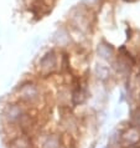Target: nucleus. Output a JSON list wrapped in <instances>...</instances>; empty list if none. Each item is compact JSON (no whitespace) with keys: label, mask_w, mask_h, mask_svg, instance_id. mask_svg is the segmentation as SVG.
Listing matches in <instances>:
<instances>
[{"label":"nucleus","mask_w":140,"mask_h":148,"mask_svg":"<svg viewBox=\"0 0 140 148\" xmlns=\"http://www.w3.org/2000/svg\"><path fill=\"white\" fill-rule=\"evenodd\" d=\"M58 69V57L53 50L48 51L40 60V70L42 73H51Z\"/></svg>","instance_id":"obj_1"},{"label":"nucleus","mask_w":140,"mask_h":148,"mask_svg":"<svg viewBox=\"0 0 140 148\" xmlns=\"http://www.w3.org/2000/svg\"><path fill=\"white\" fill-rule=\"evenodd\" d=\"M20 98L27 103H35L40 100V91L34 85H25L20 90Z\"/></svg>","instance_id":"obj_2"},{"label":"nucleus","mask_w":140,"mask_h":148,"mask_svg":"<svg viewBox=\"0 0 140 148\" xmlns=\"http://www.w3.org/2000/svg\"><path fill=\"white\" fill-rule=\"evenodd\" d=\"M69 39H71V36H69V32L66 30L65 27L58 29V30L56 31L55 36H53V40H55V42L57 45H60V46H66V45L69 42Z\"/></svg>","instance_id":"obj_3"},{"label":"nucleus","mask_w":140,"mask_h":148,"mask_svg":"<svg viewBox=\"0 0 140 148\" xmlns=\"http://www.w3.org/2000/svg\"><path fill=\"white\" fill-rule=\"evenodd\" d=\"M98 55H99L102 59H107L109 60L110 57L114 55V50L110 45H105V44H102L98 46Z\"/></svg>","instance_id":"obj_4"},{"label":"nucleus","mask_w":140,"mask_h":148,"mask_svg":"<svg viewBox=\"0 0 140 148\" xmlns=\"http://www.w3.org/2000/svg\"><path fill=\"white\" fill-rule=\"evenodd\" d=\"M43 148H60V142L58 139L53 136H48L47 137V141L43 143Z\"/></svg>","instance_id":"obj_5"},{"label":"nucleus","mask_w":140,"mask_h":148,"mask_svg":"<svg viewBox=\"0 0 140 148\" xmlns=\"http://www.w3.org/2000/svg\"><path fill=\"white\" fill-rule=\"evenodd\" d=\"M98 1V0H83L82 1V4H83L84 6H87V8H89V6H92V5H94Z\"/></svg>","instance_id":"obj_6"}]
</instances>
